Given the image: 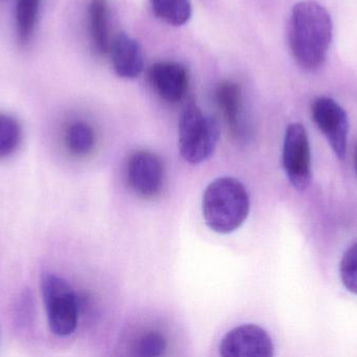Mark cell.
Masks as SVG:
<instances>
[{"label":"cell","instance_id":"14","mask_svg":"<svg viewBox=\"0 0 357 357\" xmlns=\"http://www.w3.org/2000/svg\"><path fill=\"white\" fill-rule=\"evenodd\" d=\"M39 6L40 0H17V33L22 43H26L33 35Z\"/></svg>","mask_w":357,"mask_h":357},{"label":"cell","instance_id":"8","mask_svg":"<svg viewBox=\"0 0 357 357\" xmlns=\"http://www.w3.org/2000/svg\"><path fill=\"white\" fill-rule=\"evenodd\" d=\"M127 178L136 194L146 198L156 196L165 182L162 161L150 151H136L128 161Z\"/></svg>","mask_w":357,"mask_h":357},{"label":"cell","instance_id":"16","mask_svg":"<svg viewBox=\"0 0 357 357\" xmlns=\"http://www.w3.org/2000/svg\"><path fill=\"white\" fill-rule=\"evenodd\" d=\"M22 129L14 117L0 113V159L10 156L20 146Z\"/></svg>","mask_w":357,"mask_h":357},{"label":"cell","instance_id":"13","mask_svg":"<svg viewBox=\"0 0 357 357\" xmlns=\"http://www.w3.org/2000/svg\"><path fill=\"white\" fill-rule=\"evenodd\" d=\"M150 4L157 18L174 27L188 22L192 12L190 0H150Z\"/></svg>","mask_w":357,"mask_h":357},{"label":"cell","instance_id":"4","mask_svg":"<svg viewBox=\"0 0 357 357\" xmlns=\"http://www.w3.org/2000/svg\"><path fill=\"white\" fill-rule=\"evenodd\" d=\"M41 289L50 330L58 337L73 335L77 327L79 307L75 291L54 274L42 276Z\"/></svg>","mask_w":357,"mask_h":357},{"label":"cell","instance_id":"10","mask_svg":"<svg viewBox=\"0 0 357 357\" xmlns=\"http://www.w3.org/2000/svg\"><path fill=\"white\" fill-rule=\"evenodd\" d=\"M113 69L119 77L135 79L144 68V57L139 42L126 33H119L111 41L109 52Z\"/></svg>","mask_w":357,"mask_h":357},{"label":"cell","instance_id":"5","mask_svg":"<svg viewBox=\"0 0 357 357\" xmlns=\"http://www.w3.org/2000/svg\"><path fill=\"white\" fill-rule=\"evenodd\" d=\"M283 168L289 182L298 191H304L312 182L310 140L303 125L291 124L285 132L282 153Z\"/></svg>","mask_w":357,"mask_h":357},{"label":"cell","instance_id":"3","mask_svg":"<svg viewBox=\"0 0 357 357\" xmlns=\"http://www.w3.org/2000/svg\"><path fill=\"white\" fill-rule=\"evenodd\" d=\"M220 138V127L214 117L206 115L197 105L183 110L178 122V148L187 163H203L212 156Z\"/></svg>","mask_w":357,"mask_h":357},{"label":"cell","instance_id":"6","mask_svg":"<svg viewBox=\"0 0 357 357\" xmlns=\"http://www.w3.org/2000/svg\"><path fill=\"white\" fill-rule=\"evenodd\" d=\"M312 112L314 123L328 140L337 159H345L349 123L343 107L333 99L321 96L312 103Z\"/></svg>","mask_w":357,"mask_h":357},{"label":"cell","instance_id":"7","mask_svg":"<svg viewBox=\"0 0 357 357\" xmlns=\"http://www.w3.org/2000/svg\"><path fill=\"white\" fill-rule=\"evenodd\" d=\"M220 354L224 357H271L274 356V344L261 327L241 325L222 337Z\"/></svg>","mask_w":357,"mask_h":357},{"label":"cell","instance_id":"17","mask_svg":"<svg viewBox=\"0 0 357 357\" xmlns=\"http://www.w3.org/2000/svg\"><path fill=\"white\" fill-rule=\"evenodd\" d=\"M340 275L345 289L357 295V242L344 254L340 265Z\"/></svg>","mask_w":357,"mask_h":357},{"label":"cell","instance_id":"2","mask_svg":"<svg viewBox=\"0 0 357 357\" xmlns=\"http://www.w3.org/2000/svg\"><path fill=\"white\" fill-rule=\"evenodd\" d=\"M202 211L210 230L218 234H230L241 228L249 216L247 189L235 178H216L204 192Z\"/></svg>","mask_w":357,"mask_h":357},{"label":"cell","instance_id":"18","mask_svg":"<svg viewBox=\"0 0 357 357\" xmlns=\"http://www.w3.org/2000/svg\"><path fill=\"white\" fill-rule=\"evenodd\" d=\"M139 356L144 357L161 356L167 349L165 337L156 333L144 335L139 342Z\"/></svg>","mask_w":357,"mask_h":357},{"label":"cell","instance_id":"12","mask_svg":"<svg viewBox=\"0 0 357 357\" xmlns=\"http://www.w3.org/2000/svg\"><path fill=\"white\" fill-rule=\"evenodd\" d=\"M108 2L107 0H91L88 6V23L94 50L100 54H107L110 48L109 35Z\"/></svg>","mask_w":357,"mask_h":357},{"label":"cell","instance_id":"19","mask_svg":"<svg viewBox=\"0 0 357 357\" xmlns=\"http://www.w3.org/2000/svg\"><path fill=\"white\" fill-rule=\"evenodd\" d=\"M356 169H357V153H356Z\"/></svg>","mask_w":357,"mask_h":357},{"label":"cell","instance_id":"9","mask_svg":"<svg viewBox=\"0 0 357 357\" xmlns=\"http://www.w3.org/2000/svg\"><path fill=\"white\" fill-rule=\"evenodd\" d=\"M149 81L162 100L175 104L184 98L188 89V71L180 63L162 61L149 69Z\"/></svg>","mask_w":357,"mask_h":357},{"label":"cell","instance_id":"11","mask_svg":"<svg viewBox=\"0 0 357 357\" xmlns=\"http://www.w3.org/2000/svg\"><path fill=\"white\" fill-rule=\"evenodd\" d=\"M215 99L231 132L236 138H245L248 127L241 86L232 81L222 82L216 88Z\"/></svg>","mask_w":357,"mask_h":357},{"label":"cell","instance_id":"15","mask_svg":"<svg viewBox=\"0 0 357 357\" xmlns=\"http://www.w3.org/2000/svg\"><path fill=\"white\" fill-rule=\"evenodd\" d=\"M96 136L89 124L77 122L68 128L66 144L69 150L75 155H86L93 148Z\"/></svg>","mask_w":357,"mask_h":357},{"label":"cell","instance_id":"1","mask_svg":"<svg viewBox=\"0 0 357 357\" xmlns=\"http://www.w3.org/2000/svg\"><path fill=\"white\" fill-rule=\"evenodd\" d=\"M331 40L333 21L326 8L312 0L296 3L289 21V42L298 66L305 71L321 68Z\"/></svg>","mask_w":357,"mask_h":357}]
</instances>
